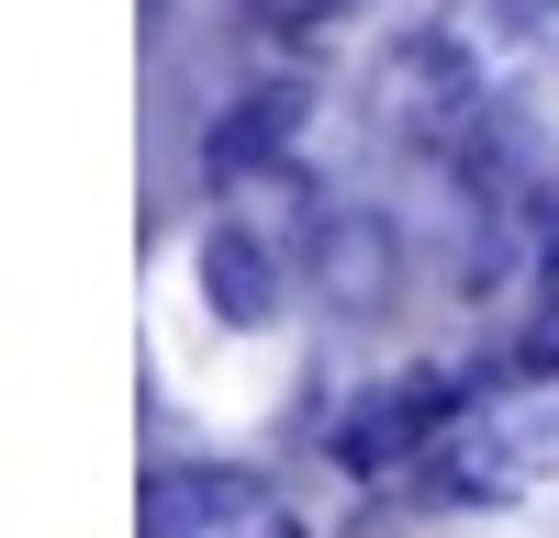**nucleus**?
Returning <instances> with one entry per match:
<instances>
[{
	"instance_id": "f257e3e1",
	"label": "nucleus",
	"mask_w": 559,
	"mask_h": 538,
	"mask_svg": "<svg viewBox=\"0 0 559 538\" xmlns=\"http://www.w3.org/2000/svg\"><path fill=\"white\" fill-rule=\"evenodd\" d=\"M459 416H471V382L459 371H403V382H369L347 416H336V471H403L426 460V448L459 437Z\"/></svg>"
},
{
	"instance_id": "f03ea898",
	"label": "nucleus",
	"mask_w": 559,
	"mask_h": 538,
	"mask_svg": "<svg viewBox=\"0 0 559 538\" xmlns=\"http://www.w3.org/2000/svg\"><path fill=\"white\" fill-rule=\"evenodd\" d=\"M302 124H313V79H247L236 102L213 113L202 168L213 179H258V168H280V157L302 147Z\"/></svg>"
},
{
	"instance_id": "7ed1b4c3",
	"label": "nucleus",
	"mask_w": 559,
	"mask_h": 538,
	"mask_svg": "<svg viewBox=\"0 0 559 538\" xmlns=\"http://www.w3.org/2000/svg\"><path fill=\"white\" fill-rule=\"evenodd\" d=\"M280 292H292V281H280V247L258 236V224H236V213L202 224V303L224 314V326H269Z\"/></svg>"
},
{
	"instance_id": "20e7f679",
	"label": "nucleus",
	"mask_w": 559,
	"mask_h": 538,
	"mask_svg": "<svg viewBox=\"0 0 559 538\" xmlns=\"http://www.w3.org/2000/svg\"><path fill=\"white\" fill-rule=\"evenodd\" d=\"M392 224L381 213H324V236H313V281L336 292L347 314H369V303H392Z\"/></svg>"
},
{
	"instance_id": "39448f33",
	"label": "nucleus",
	"mask_w": 559,
	"mask_h": 538,
	"mask_svg": "<svg viewBox=\"0 0 559 538\" xmlns=\"http://www.w3.org/2000/svg\"><path fill=\"white\" fill-rule=\"evenodd\" d=\"M236 12H247L258 34H280V45H313V34L347 23V0H236Z\"/></svg>"
},
{
	"instance_id": "423d86ee",
	"label": "nucleus",
	"mask_w": 559,
	"mask_h": 538,
	"mask_svg": "<svg viewBox=\"0 0 559 538\" xmlns=\"http://www.w3.org/2000/svg\"><path fill=\"white\" fill-rule=\"evenodd\" d=\"M481 23L515 34V45H537V34H559V0H481Z\"/></svg>"
},
{
	"instance_id": "0eeeda50",
	"label": "nucleus",
	"mask_w": 559,
	"mask_h": 538,
	"mask_svg": "<svg viewBox=\"0 0 559 538\" xmlns=\"http://www.w3.org/2000/svg\"><path fill=\"white\" fill-rule=\"evenodd\" d=\"M526 371H548V382H559V258H548V314L526 326Z\"/></svg>"
}]
</instances>
